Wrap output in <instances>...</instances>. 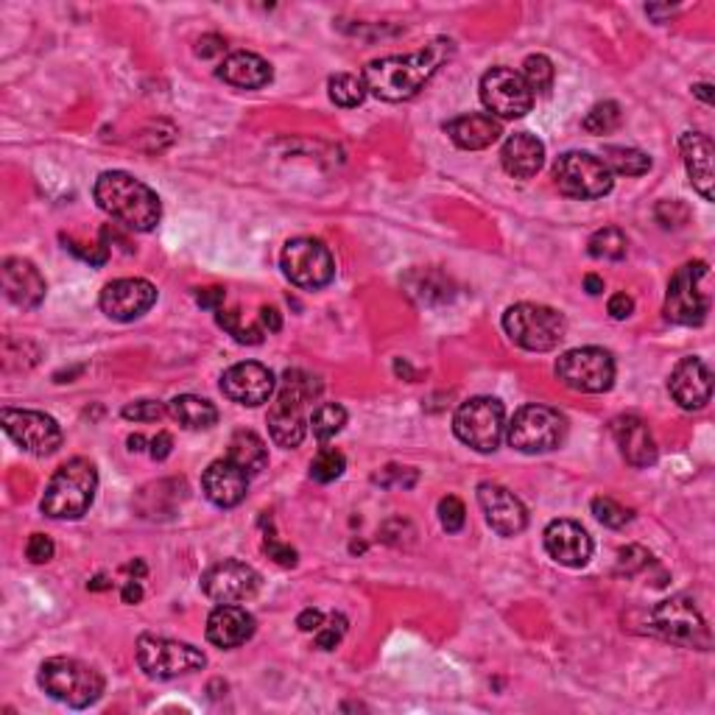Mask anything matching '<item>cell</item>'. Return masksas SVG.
Returning <instances> with one entry per match:
<instances>
[{
	"mask_svg": "<svg viewBox=\"0 0 715 715\" xmlns=\"http://www.w3.org/2000/svg\"><path fill=\"white\" fill-rule=\"evenodd\" d=\"M261 322L268 333H280V327H282V319H280V311H277V308H261Z\"/></svg>",
	"mask_w": 715,
	"mask_h": 715,
	"instance_id": "11a10c76",
	"label": "cell"
},
{
	"mask_svg": "<svg viewBox=\"0 0 715 715\" xmlns=\"http://www.w3.org/2000/svg\"><path fill=\"white\" fill-rule=\"evenodd\" d=\"M39 688L50 699L68 704L73 710H84L95 704L104 693V677L88 662L73 657H50L45 659L37 677Z\"/></svg>",
	"mask_w": 715,
	"mask_h": 715,
	"instance_id": "5b68a950",
	"label": "cell"
},
{
	"mask_svg": "<svg viewBox=\"0 0 715 715\" xmlns=\"http://www.w3.org/2000/svg\"><path fill=\"white\" fill-rule=\"evenodd\" d=\"M137 666L151 679H174L182 673L201 671L207 657L191 643L171 641V637L140 635L137 637Z\"/></svg>",
	"mask_w": 715,
	"mask_h": 715,
	"instance_id": "30bf717a",
	"label": "cell"
},
{
	"mask_svg": "<svg viewBox=\"0 0 715 715\" xmlns=\"http://www.w3.org/2000/svg\"><path fill=\"white\" fill-rule=\"evenodd\" d=\"M216 319H218V324H221V327H224L238 344H261L263 342V330L261 327H243L241 316H238L235 311L232 313L221 311Z\"/></svg>",
	"mask_w": 715,
	"mask_h": 715,
	"instance_id": "60d3db41",
	"label": "cell"
},
{
	"mask_svg": "<svg viewBox=\"0 0 715 715\" xmlns=\"http://www.w3.org/2000/svg\"><path fill=\"white\" fill-rule=\"evenodd\" d=\"M272 76V65L263 57H257V54H250V50H235L218 68V79H224L227 84H232L238 90L266 88Z\"/></svg>",
	"mask_w": 715,
	"mask_h": 715,
	"instance_id": "f546056e",
	"label": "cell"
},
{
	"mask_svg": "<svg viewBox=\"0 0 715 715\" xmlns=\"http://www.w3.org/2000/svg\"><path fill=\"white\" fill-rule=\"evenodd\" d=\"M169 414L187 430H207L218 423V408L196 394H180L169 403Z\"/></svg>",
	"mask_w": 715,
	"mask_h": 715,
	"instance_id": "1f68e13d",
	"label": "cell"
},
{
	"mask_svg": "<svg viewBox=\"0 0 715 715\" xmlns=\"http://www.w3.org/2000/svg\"><path fill=\"white\" fill-rule=\"evenodd\" d=\"M453 430L466 448L478 450V453H495L506 430L504 403L495 397H470L455 411Z\"/></svg>",
	"mask_w": 715,
	"mask_h": 715,
	"instance_id": "9c48e42d",
	"label": "cell"
},
{
	"mask_svg": "<svg viewBox=\"0 0 715 715\" xmlns=\"http://www.w3.org/2000/svg\"><path fill=\"white\" fill-rule=\"evenodd\" d=\"M344 632H347V621L342 615H330L327 623H322V628L316 632V648L322 651H333L342 643Z\"/></svg>",
	"mask_w": 715,
	"mask_h": 715,
	"instance_id": "ee69618b",
	"label": "cell"
},
{
	"mask_svg": "<svg viewBox=\"0 0 715 715\" xmlns=\"http://www.w3.org/2000/svg\"><path fill=\"white\" fill-rule=\"evenodd\" d=\"M171 448H174V439H171V434H165V430H160V434L151 439V450L149 455L154 461H165L171 455Z\"/></svg>",
	"mask_w": 715,
	"mask_h": 715,
	"instance_id": "816d5d0a",
	"label": "cell"
},
{
	"mask_svg": "<svg viewBox=\"0 0 715 715\" xmlns=\"http://www.w3.org/2000/svg\"><path fill=\"white\" fill-rule=\"evenodd\" d=\"M610 316L618 319V322H623V319H628L632 313H635V299L628 297V293H615V297H610Z\"/></svg>",
	"mask_w": 715,
	"mask_h": 715,
	"instance_id": "681fc988",
	"label": "cell"
},
{
	"mask_svg": "<svg viewBox=\"0 0 715 715\" xmlns=\"http://www.w3.org/2000/svg\"><path fill=\"white\" fill-rule=\"evenodd\" d=\"M601 160L610 174L643 176L651 171V157L641 149H626V146H603Z\"/></svg>",
	"mask_w": 715,
	"mask_h": 715,
	"instance_id": "d6a6232c",
	"label": "cell"
},
{
	"mask_svg": "<svg viewBox=\"0 0 715 715\" xmlns=\"http://www.w3.org/2000/svg\"><path fill=\"white\" fill-rule=\"evenodd\" d=\"M120 596H124V603H140V598H143V587H140V581L137 579H131L129 585L124 587Z\"/></svg>",
	"mask_w": 715,
	"mask_h": 715,
	"instance_id": "9f6ffc18",
	"label": "cell"
},
{
	"mask_svg": "<svg viewBox=\"0 0 715 715\" xmlns=\"http://www.w3.org/2000/svg\"><path fill=\"white\" fill-rule=\"evenodd\" d=\"M436 511H439V522H442V529L448 531V534H455V531L464 529L466 509L455 495H448V498L439 500V509Z\"/></svg>",
	"mask_w": 715,
	"mask_h": 715,
	"instance_id": "b9f144b4",
	"label": "cell"
},
{
	"mask_svg": "<svg viewBox=\"0 0 715 715\" xmlns=\"http://www.w3.org/2000/svg\"><path fill=\"white\" fill-rule=\"evenodd\" d=\"M224 297H227L224 288L212 286V288H201V291L196 293V302H199L201 308H207V311H218L221 302H224Z\"/></svg>",
	"mask_w": 715,
	"mask_h": 715,
	"instance_id": "f907efd6",
	"label": "cell"
},
{
	"mask_svg": "<svg viewBox=\"0 0 715 715\" xmlns=\"http://www.w3.org/2000/svg\"><path fill=\"white\" fill-rule=\"evenodd\" d=\"M99 489V470L90 459H70L50 475L45 495L39 500L43 515L54 520H79L88 515Z\"/></svg>",
	"mask_w": 715,
	"mask_h": 715,
	"instance_id": "277c9868",
	"label": "cell"
},
{
	"mask_svg": "<svg viewBox=\"0 0 715 715\" xmlns=\"http://www.w3.org/2000/svg\"><path fill=\"white\" fill-rule=\"evenodd\" d=\"M280 263L288 280L299 288H308V291L330 286L333 277H336V261L319 238H293V241H288Z\"/></svg>",
	"mask_w": 715,
	"mask_h": 715,
	"instance_id": "5bb4252c",
	"label": "cell"
},
{
	"mask_svg": "<svg viewBox=\"0 0 715 715\" xmlns=\"http://www.w3.org/2000/svg\"><path fill=\"white\" fill-rule=\"evenodd\" d=\"M693 93H696L702 101H707V104H713V88H710V84H696Z\"/></svg>",
	"mask_w": 715,
	"mask_h": 715,
	"instance_id": "680465c9",
	"label": "cell"
},
{
	"mask_svg": "<svg viewBox=\"0 0 715 715\" xmlns=\"http://www.w3.org/2000/svg\"><path fill=\"white\" fill-rule=\"evenodd\" d=\"M547 556L562 567H585L592 556V537L573 520H554L542 534Z\"/></svg>",
	"mask_w": 715,
	"mask_h": 715,
	"instance_id": "44dd1931",
	"label": "cell"
},
{
	"mask_svg": "<svg viewBox=\"0 0 715 715\" xmlns=\"http://www.w3.org/2000/svg\"><path fill=\"white\" fill-rule=\"evenodd\" d=\"M157 302V288L140 277H124L101 291L99 305L113 322H135L149 313Z\"/></svg>",
	"mask_w": 715,
	"mask_h": 715,
	"instance_id": "ac0fdd59",
	"label": "cell"
},
{
	"mask_svg": "<svg viewBox=\"0 0 715 715\" xmlns=\"http://www.w3.org/2000/svg\"><path fill=\"white\" fill-rule=\"evenodd\" d=\"M585 288L587 293H592V297H598V293H603V280L598 277V274H587L585 277Z\"/></svg>",
	"mask_w": 715,
	"mask_h": 715,
	"instance_id": "6f0895ef",
	"label": "cell"
},
{
	"mask_svg": "<svg viewBox=\"0 0 715 715\" xmlns=\"http://www.w3.org/2000/svg\"><path fill=\"white\" fill-rule=\"evenodd\" d=\"M592 515H596V520L601 522V526H607V529H623V526L632 520V511L623 509V506L612 498L592 500Z\"/></svg>",
	"mask_w": 715,
	"mask_h": 715,
	"instance_id": "ab89813d",
	"label": "cell"
},
{
	"mask_svg": "<svg viewBox=\"0 0 715 715\" xmlns=\"http://www.w3.org/2000/svg\"><path fill=\"white\" fill-rule=\"evenodd\" d=\"M106 587H109V581L101 579V576L95 581H90V590H106Z\"/></svg>",
	"mask_w": 715,
	"mask_h": 715,
	"instance_id": "94428289",
	"label": "cell"
},
{
	"mask_svg": "<svg viewBox=\"0 0 715 715\" xmlns=\"http://www.w3.org/2000/svg\"><path fill=\"white\" fill-rule=\"evenodd\" d=\"M500 162H504L506 174L515 176V180H531L545 165V146L531 131H515V135L506 137L504 149H500Z\"/></svg>",
	"mask_w": 715,
	"mask_h": 715,
	"instance_id": "83f0119b",
	"label": "cell"
},
{
	"mask_svg": "<svg viewBox=\"0 0 715 715\" xmlns=\"http://www.w3.org/2000/svg\"><path fill=\"white\" fill-rule=\"evenodd\" d=\"M54 542H50V537L45 534H32V540H28V545H25V556L34 562V565H45V562L54 560Z\"/></svg>",
	"mask_w": 715,
	"mask_h": 715,
	"instance_id": "bcb514c9",
	"label": "cell"
},
{
	"mask_svg": "<svg viewBox=\"0 0 715 715\" xmlns=\"http://www.w3.org/2000/svg\"><path fill=\"white\" fill-rule=\"evenodd\" d=\"M626 232L618 230V227H603L587 243V252H590L596 261H623L626 257Z\"/></svg>",
	"mask_w": 715,
	"mask_h": 715,
	"instance_id": "d590c367",
	"label": "cell"
},
{
	"mask_svg": "<svg viewBox=\"0 0 715 715\" xmlns=\"http://www.w3.org/2000/svg\"><path fill=\"white\" fill-rule=\"evenodd\" d=\"M65 250H70L76 257H81V261H88L90 266H104L106 257H109V252H106L104 246H88V243H76L73 238H65Z\"/></svg>",
	"mask_w": 715,
	"mask_h": 715,
	"instance_id": "7dc6e473",
	"label": "cell"
},
{
	"mask_svg": "<svg viewBox=\"0 0 715 715\" xmlns=\"http://www.w3.org/2000/svg\"><path fill=\"white\" fill-rule=\"evenodd\" d=\"M567 436V419L547 405H522L506 425V442L517 453L537 455L560 448Z\"/></svg>",
	"mask_w": 715,
	"mask_h": 715,
	"instance_id": "ba28073f",
	"label": "cell"
},
{
	"mask_svg": "<svg viewBox=\"0 0 715 715\" xmlns=\"http://www.w3.org/2000/svg\"><path fill=\"white\" fill-rule=\"evenodd\" d=\"M129 570H131V573H137V576H143V573H146V565H143V562H135V565H129Z\"/></svg>",
	"mask_w": 715,
	"mask_h": 715,
	"instance_id": "6125c7cd",
	"label": "cell"
},
{
	"mask_svg": "<svg viewBox=\"0 0 715 715\" xmlns=\"http://www.w3.org/2000/svg\"><path fill=\"white\" fill-rule=\"evenodd\" d=\"M344 470H347V459L336 448H322L316 453V459L311 461V478L319 481V484H330V481L342 478Z\"/></svg>",
	"mask_w": 715,
	"mask_h": 715,
	"instance_id": "f35d334b",
	"label": "cell"
},
{
	"mask_svg": "<svg viewBox=\"0 0 715 715\" xmlns=\"http://www.w3.org/2000/svg\"><path fill=\"white\" fill-rule=\"evenodd\" d=\"M618 565H621V573H626V576H635V573L646 570V567L651 565V554H648L646 547H641V545H628L621 551V560H618Z\"/></svg>",
	"mask_w": 715,
	"mask_h": 715,
	"instance_id": "f6af8a7d",
	"label": "cell"
},
{
	"mask_svg": "<svg viewBox=\"0 0 715 715\" xmlns=\"http://www.w3.org/2000/svg\"><path fill=\"white\" fill-rule=\"evenodd\" d=\"M322 623H324V615L319 610L299 612V618H297V626L302 628V632H319V628H322Z\"/></svg>",
	"mask_w": 715,
	"mask_h": 715,
	"instance_id": "db71d44e",
	"label": "cell"
},
{
	"mask_svg": "<svg viewBox=\"0 0 715 715\" xmlns=\"http://www.w3.org/2000/svg\"><path fill=\"white\" fill-rule=\"evenodd\" d=\"M143 445H146V439L140 434L129 436V450H131V453H140V450H143Z\"/></svg>",
	"mask_w": 715,
	"mask_h": 715,
	"instance_id": "91938a15",
	"label": "cell"
},
{
	"mask_svg": "<svg viewBox=\"0 0 715 715\" xmlns=\"http://www.w3.org/2000/svg\"><path fill=\"white\" fill-rule=\"evenodd\" d=\"M93 196L106 216L131 232H151L162 218L160 196L146 182L126 171H104L95 180Z\"/></svg>",
	"mask_w": 715,
	"mask_h": 715,
	"instance_id": "7a4b0ae2",
	"label": "cell"
},
{
	"mask_svg": "<svg viewBox=\"0 0 715 715\" xmlns=\"http://www.w3.org/2000/svg\"><path fill=\"white\" fill-rule=\"evenodd\" d=\"M621 106H618L615 101H601V104H596L590 113L585 115L581 126H585V131H590V135H610V131H615L618 126H621Z\"/></svg>",
	"mask_w": 715,
	"mask_h": 715,
	"instance_id": "74e56055",
	"label": "cell"
},
{
	"mask_svg": "<svg viewBox=\"0 0 715 715\" xmlns=\"http://www.w3.org/2000/svg\"><path fill=\"white\" fill-rule=\"evenodd\" d=\"M227 43L218 34H207V37L199 39V48H196V54H199L201 59H210L216 57V54H224Z\"/></svg>",
	"mask_w": 715,
	"mask_h": 715,
	"instance_id": "f5cc1de1",
	"label": "cell"
},
{
	"mask_svg": "<svg viewBox=\"0 0 715 715\" xmlns=\"http://www.w3.org/2000/svg\"><path fill=\"white\" fill-rule=\"evenodd\" d=\"M165 411L169 408L157 400H137V403L124 405V417L135 419V423H160Z\"/></svg>",
	"mask_w": 715,
	"mask_h": 715,
	"instance_id": "7bdbcfd3",
	"label": "cell"
},
{
	"mask_svg": "<svg viewBox=\"0 0 715 715\" xmlns=\"http://www.w3.org/2000/svg\"><path fill=\"white\" fill-rule=\"evenodd\" d=\"M506 336L529 353H551L565 342L567 322L560 311L534 302H520L504 313Z\"/></svg>",
	"mask_w": 715,
	"mask_h": 715,
	"instance_id": "52a82bcc",
	"label": "cell"
},
{
	"mask_svg": "<svg viewBox=\"0 0 715 715\" xmlns=\"http://www.w3.org/2000/svg\"><path fill=\"white\" fill-rule=\"evenodd\" d=\"M707 274L710 268L704 261L684 263L682 268H677V274L668 282L666 308H662L668 322L684 324V327H699L707 319L710 299L702 291V280H707Z\"/></svg>",
	"mask_w": 715,
	"mask_h": 715,
	"instance_id": "7c38bea8",
	"label": "cell"
},
{
	"mask_svg": "<svg viewBox=\"0 0 715 715\" xmlns=\"http://www.w3.org/2000/svg\"><path fill=\"white\" fill-rule=\"evenodd\" d=\"M0 277H3V293L18 308H37L45 299V291H48L39 268L32 261H23V257L3 261Z\"/></svg>",
	"mask_w": 715,
	"mask_h": 715,
	"instance_id": "cb8c5ba5",
	"label": "cell"
},
{
	"mask_svg": "<svg viewBox=\"0 0 715 715\" xmlns=\"http://www.w3.org/2000/svg\"><path fill=\"white\" fill-rule=\"evenodd\" d=\"M671 394L684 411H699L713 397V374L702 358H682L671 372Z\"/></svg>",
	"mask_w": 715,
	"mask_h": 715,
	"instance_id": "603a6c76",
	"label": "cell"
},
{
	"mask_svg": "<svg viewBox=\"0 0 715 715\" xmlns=\"http://www.w3.org/2000/svg\"><path fill=\"white\" fill-rule=\"evenodd\" d=\"M610 430L615 445L621 448V455L632 466L643 470V466H651L657 461V445H654L651 430H648V425L641 417L623 414V417L612 419Z\"/></svg>",
	"mask_w": 715,
	"mask_h": 715,
	"instance_id": "d4e9b609",
	"label": "cell"
},
{
	"mask_svg": "<svg viewBox=\"0 0 715 715\" xmlns=\"http://www.w3.org/2000/svg\"><path fill=\"white\" fill-rule=\"evenodd\" d=\"M308 425H311L313 436H316L319 442H330V439L342 434L344 425H347V411L338 403H322L311 414Z\"/></svg>",
	"mask_w": 715,
	"mask_h": 715,
	"instance_id": "e575fe53",
	"label": "cell"
},
{
	"mask_svg": "<svg viewBox=\"0 0 715 715\" xmlns=\"http://www.w3.org/2000/svg\"><path fill=\"white\" fill-rule=\"evenodd\" d=\"M450 57H453V43L439 37L414 54H405V57L374 59L364 68L361 79L367 84V93H372L374 99L400 104V101H411L414 95H419V90L439 73V68Z\"/></svg>",
	"mask_w": 715,
	"mask_h": 715,
	"instance_id": "6da1fadb",
	"label": "cell"
},
{
	"mask_svg": "<svg viewBox=\"0 0 715 715\" xmlns=\"http://www.w3.org/2000/svg\"><path fill=\"white\" fill-rule=\"evenodd\" d=\"M554 180L560 194L570 196V199H603L610 194L615 180H612L610 169L603 165L601 157L587 154V151H567L556 160Z\"/></svg>",
	"mask_w": 715,
	"mask_h": 715,
	"instance_id": "8fae6325",
	"label": "cell"
},
{
	"mask_svg": "<svg viewBox=\"0 0 715 715\" xmlns=\"http://www.w3.org/2000/svg\"><path fill=\"white\" fill-rule=\"evenodd\" d=\"M201 590L216 603H243L261 590V573L243 562L224 560L201 576Z\"/></svg>",
	"mask_w": 715,
	"mask_h": 715,
	"instance_id": "e0dca14e",
	"label": "cell"
},
{
	"mask_svg": "<svg viewBox=\"0 0 715 715\" xmlns=\"http://www.w3.org/2000/svg\"><path fill=\"white\" fill-rule=\"evenodd\" d=\"M445 131H448L450 140L464 151L489 149V146L495 143V140H500V135H504L500 120L486 113H470L461 115V118L448 120Z\"/></svg>",
	"mask_w": 715,
	"mask_h": 715,
	"instance_id": "f1b7e54d",
	"label": "cell"
},
{
	"mask_svg": "<svg viewBox=\"0 0 715 715\" xmlns=\"http://www.w3.org/2000/svg\"><path fill=\"white\" fill-rule=\"evenodd\" d=\"M255 635V618L238 603H218L207 618V641L218 648H238Z\"/></svg>",
	"mask_w": 715,
	"mask_h": 715,
	"instance_id": "484cf974",
	"label": "cell"
},
{
	"mask_svg": "<svg viewBox=\"0 0 715 715\" xmlns=\"http://www.w3.org/2000/svg\"><path fill=\"white\" fill-rule=\"evenodd\" d=\"M274 387H277L274 372L257 361L235 364L221 374L224 397L238 405H246V408H257V405L268 403L274 397Z\"/></svg>",
	"mask_w": 715,
	"mask_h": 715,
	"instance_id": "d6986e66",
	"label": "cell"
},
{
	"mask_svg": "<svg viewBox=\"0 0 715 715\" xmlns=\"http://www.w3.org/2000/svg\"><path fill=\"white\" fill-rule=\"evenodd\" d=\"M266 554H268V560H274L277 565H282V567L297 565V551H293L291 545H282V542H277L274 537H266Z\"/></svg>",
	"mask_w": 715,
	"mask_h": 715,
	"instance_id": "c3c4849f",
	"label": "cell"
},
{
	"mask_svg": "<svg viewBox=\"0 0 715 715\" xmlns=\"http://www.w3.org/2000/svg\"><path fill=\"white\" fill-rule=\"evenodd\" d=\"M556 378L573 392L603 394L615 383V361L601 347L567 349L556 361Z\"/></svg>",
	"mask_w": 715,
	"mask_h": 715,
	"instance_id": "4fadbf2b",
	"label": "cell"
},
{
	"mask_svg": "<svg viewBox=\"0 0 715 715\" xmlns=\"http://www.w3.org/2000/svg\"><path fill=\"white\" fill-rule=\"evenodd\" d=\"M330 101L336 106H344V109H353V106H361L364 99H367V84H364L361 76L353 73H336L327 81Z\"/></svg>",
	"mask_w": 715,
	"mask_h": 715,
	"instance_id": "836d02e7",
	"label": "cell"
},
{
	"mask_svg": "<svg viewBox=\"0 0 715 715\" xmlns=\"http://www.w3.org/2000/svg\"><path fill=\"white\" fill-rule=\"evenodd\" d=\"M522 81L529 84L531 93H547L554 84V62L542 54H531L522 62Z\"/></svg>",
	"mask_w": 715,
	"mask_h": 715,
	"instance_id": "8d00e7d4",
	"label": "cell"
},
{
	"mask_svg": "<svg viewBox=\"0 0 715 715\" xmlns=\"http://www.w3.org/2000/svg\"><path fill=\"white\" fill-rule=\"evenodd\" d=\"M227 459L241 466L246 475L263 473L268 464L266 442L257 434H252V430H235L230 445H227Z\"/></svg>",
	"mask_w": 715,
	"mask_h": 715,
	"instance_id": "4dcf8cb0",
	"label": "cell"
},
{
	"mask_svg": "<svg viewBox=\"0 0 715 715\" xmlns=\"http://www.w3.org/2000/svg\"><path fill=\"white\" fill-rule=\"evenodd\" d=\"M201 489L205 498L218 509H232L241 504L250 492V475L243 473L241 466L232 464L230 459H218L201 475Z\"/></svg>",
	"mask_w": 715,
	"mask_h": 715,
	"instance_id": "7402d4cb",
	"label": "cell"
},
{
	"mask_svg": "<svg viewBox=\"0 0 715 715\" xmlns=\"http://www.w3.org/2000/svg\"><path fill=\"white\" fill-rule=\"evenodd\" d=\"M679 149H682L684 169H688V176H691L693 191L704 201H713V140L707 135H702V131H684L679 137Z\"/></svg>",
	"mask_w": 715,
	"mask_h": 715,
	"instance_id": "4316f807",
	"label": "cell"
},
{
	"mask_svg": "<svg viewBox=\"0 0 715 715\" xmlns=\"http://www.w3.org/2000/svg\"><path fill=\"white\" fill-rule=\"evenodd\" d=\"M478 506L489 522V529L500 537H517L529 526V511H526L522 500L500 484L484 481L478 486Z\"/></svg>",
	"mask_w": 715,
	"mask_h": 715,
	"instance_id": "ffe728a7",
	"label": "cell"
},
{
	"mask_svg": "<svg viewBox=\"0 0 715 715\" xmlns=\"http://www.w3.org/2000/svg\"><path fill=\"white\" fill-rule=\"evenodd\" d=\"M322 383L313 374L302 372V369H288L282 374V389L274 397L272 408H268V434H272L274 445L293 450L305 442L308 434V417L305 408L308 403H313V397H319Z\"/></svg>",
	"mask_w": 715,
	"mask_h": 715,
	"instance_id": "3957f363",
	"label": "cell"
},
{
	"mask_svg": "<svg viewBox=\"0 0 715 715\" xmlns=\"http://www.w3.org/2000/svg\"><path fill=\"white\" fill-rule=\"evenodd\" d=\"M648 632L673 643V646L696 648V651H710V646H713L707 621L702 618L693 598L688 596H671L659 601L648 612Z\"/></svg>",
	"mask_w": 715,
	"mask_h": 715,
	"instance_id": "8992f818",
	"label": "cell"
},
{
	"mask_svg": "<svg viewBox=\"0 0 715 715\" xmlns=\"http://www.w3.org/2000/svg\"><path fill=\"white\" fill-rule=\"evenodd\" d=\"M0 425L20 450L32 455H50L62 448V428L54 417L43 411L28 408H3Z\"/></svg>",
	"mask_w": 715,
	"mask_h": 715,
	"instance_id": "9a60e30c",
	"label": "cell"
},
{
	"mask_svg": "<svg viewBox=\"0 0 715 715\" xmlns=\"http://www.w3.org/2000/svg\"><path fill=\"white\" fill-rule=\"evenodd\" d=\"M481 101L489 109L492 118L515 120L531 113L534 106V93L522 81L520 73L509 68H492L481 79Z\"/></svg>",
	"mask_w": 715,
	"mask_h": 715,
	"instance_id": "2e32d148",
	"label": "cell"
}]
</instances>
